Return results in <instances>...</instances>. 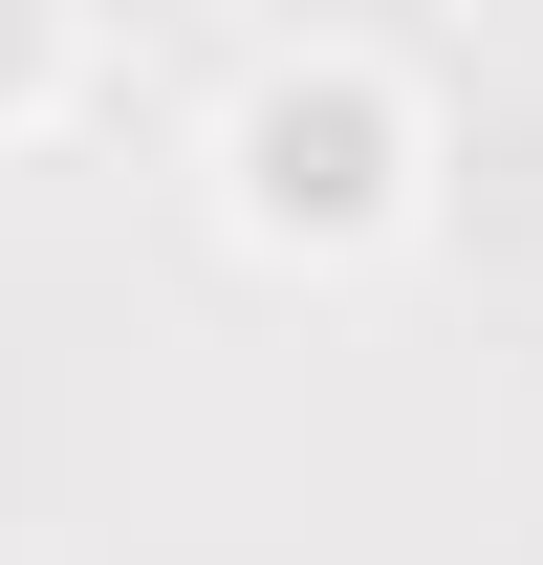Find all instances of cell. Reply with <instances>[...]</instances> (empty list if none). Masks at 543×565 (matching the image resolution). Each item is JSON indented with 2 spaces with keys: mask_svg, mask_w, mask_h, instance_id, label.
Returning <instances> with one entry per match:
<instances>
[{
  "mask_svg": "<svg viewBox=\"0 0 543 565\" xmlns=\"http://www.w3.org/2000/svg\"><path fill=\"white\" fill-rule=\"evenodd\" d=\"M217 217H239L262 262H370V239L413 217V87L348 66V44L262 66L239 109H217Z\"/></svg>",
  "mask_w": 543,
  "mask_h": 565,
  "instance_id": "6da1fadb",
  "label": "cell"
},
{
  "mask_svg": "<svg viewBox=\"0 0 543 565\" xmlns=\"http://www.w3.org/2000/svg\"><path fill=\"white\" fill-rule=\"evenodd\" d=\"M66 44H87V0H0V131L66 87Z\"/></svg>",
  "mask_w": 543,
  "mask_h": 565,
  "instance_id": "7a4b0ae2",
  "label": "cell"
}]
</instances>
